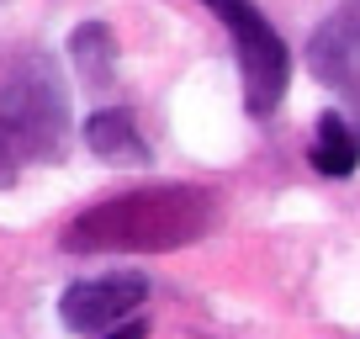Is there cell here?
Masks as SVG:
<instances>
[{
	"mask_svg": "<svg viewBox=\"0 0 360 339\" xmlns=\"http://www.w3.org/2000/svg\"><path fill=\"white\" fill-rule=\"evenodd\" d=\"M217 228V196L202 186H138L85 207L64 228L69 255H169Z\"/></svg>",
	"mask_w": 360,
	"mask_h": 339,
	"instance_id": "obj_1",
	"label": "cell"
},
{
	"mask_svg": "<svg viewBox=\"0 0 360 339\" xmlns=\"http://www.w3.org/2000/svg\"><path fill=\"white\" fill-rule=\"evenodd\" d=\"M0 138L22 159L37 165H58L75 143V112H69V91L58 79L53 58H22L6 85H0Z\"/></svg>",
	"mask_w": 360,
	"mask_h": 339,
	"instance_id": "obj_2",
	"label": "cell"
},
{
	"mask_svg": "<svg viewBox=\"0 0 360 339\" xmlns=\"http://www.w3.org/2000/svg\"><path fill=\"white\" fill-rule=\"evenodd\" d=\"M212 6V16L228 27L233 37V58H238V79H244V112L249 117H276V106L286 101L292 85V53H286L281 32L265 22L255 0H202Z\"/></svg>",
	"mask_w": 360,
	"mask_h": 339,
	"instance_id": "obj_3",
	"label": "cell"
},
{
	"mask_svg": "<svg viewBox=\"0 0 360 339\" xmlns=\"http://www.w3.org/2000/svg\"><path fill=\"white\" fill-rule=\"evenodd\" d=\"M148 302V276L143 271H106L85 276V281L64 286L58 297V324L69 334H112V328L133 324V313Z\"/></svg>",
	"mask_w": 360,
	"mask_h": 339,
	"instance_id": "obj_4",
	"label": "cell"
},
{
	"mask_svg": "<svg viewBox=\"0 0 360 339\" xmlns=\"http://www.w3.org/2000/svg\"><path fill=\"white\" fill-rule=\"evenodd\" d=\"M307 69L313 79H323L328 91H339L360 117V0L334 11L307 43Z\"/></svg>",
	"mask_w": 360,
	"mask_h": 339,
	"instance_id": "obj_5",
	"label": "cell"
},
{
	"mask_svg": "<svg viewBox=\"0 0 360 339\" xmlns=\"http://www.w3.org/2000/svg\"><path fill=\"white\" fill-rule=\"evenodd\" d=\"M79 138H85V148L96 159H106V165H148V143L143 133H138L133 112H122V106H101V112H90L85 122H79Z\"/></svg>",
	"mask_w": 360,
	"mask_h": 339,
	"instance_id": "obj_6",
	"label": "cell"
},
{
	"mask_svg": "<svg viewBox=\"0 0 360 339\" xmlns=\"http://www.w3.org/2000/svg\"><path fill=\"white\" fill-rule=\"evenodd\" d=\"M307 165L328 181H349L360 165V127L339 112H323L318 117V133H313V148H307Z\"/></svg>",
	"mask_w": 360,
	"mask_h": 339,
	"instance_id": "obj_7",
	"label": "cell"
},
{
	"mask_svg": "<svg viewBox=\"0 0 360 339\" xmlns=\"http://www.w3.org/2000/svg\"><path fill=\"white\" fill-rule=\"evenodd\" d=\"M69 64L85 91H112L117 79V37L106 22H79L69 32Z\"/></svg>",
	"mask_w": 360,
	"mask_h": 339,
	"instance_id": "obj_8",
	"label": "cell"
},
{
	"mask_svg": "<svg viewBox=\"0 0 360 339\" xmlns=\"http://www.w3.org/2000/svg\"><path fill=\"white\" fill-rule=\"evenodd\" d=\"M16 181H22V154H16V148L0 138V191H11Z\"/></svg>",
	"mask_w": 360,
	"mask_h": 339,
	"instance_id": "obj_9",
	"label": "cell"
},
{
	"mask_svg": "<svg viewBox=\"0 0 360 339\" xmlns=\"http://www.w3.org/2000/svg\"><path fill=\"white\" fill-rule=\"evenodd\" d=\"M106 339H148V324L143 318H133V324H122V328H112Z\"/></svg>",
	"mask_w": 360,
	"mask_h": 339,
	"instance_id": "obj_10",
	"label": "cell"
}]
</instances>
